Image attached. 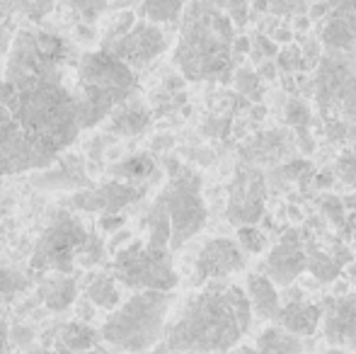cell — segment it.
Returning <instances> with one entry per match:
<instances>
[{
  "instance_id": "cell-28",
  "label": "cell",
  "mask_w": 356,
  "mask_h": 354,
  "mask_svg": "<svg viewBox=\"0 0 356 354\" xmlns=\"http://www.w3.org/2000/svg\"><path fill=\"white\" fill-rule=\"evenodd\" d=\"M308 272H313L320 282H334L339 274V262L320 250H308Z\"/></svg>"
},
{
  "instance_id": "cell-34",
  "label": "cell",
  "mask_w": 356,
  "mask_h": 354,
  "mask_svg": "<svg viewBox=\"0 0 356 354\" xmlns=\"http://www.w3.org/2000/svg\"><path fill=\"white\" fill-rule=\"evenodd\" d=\"M24 287V279L19 274H13V272H0V291L5 293H15Z\"/></svg>"
},
{
  "instance_id": "cell-23",
  "label": "cell",
  "mask_w": 356,
  "mask_h": 354,
  "mask_svg": "<svg viewBox=\"0 0 356 354\" xmlns=\"http://www.w3.org/2000/svg\"><path fill=\"white\" fill-rule=\"evenodd\" d=\"M254 350L259 354H305V345L298 335L284 330L282 325H272L257 335Z\"/></svg>"
},
{
  "instance_id": "cell-17",
  "label": "cell",
  "mask_w": 356,
  "mask_h": 354,
  "mask_svg": "<svg viewBox=\"0 0 356 354\" xmlns=\"http://www.w3.org/2000/svg\"><path fill=\"white\" fill-rule=\"evenodd\" d=\"M323 49L356 47V0H334L320 24Z\"/></svg>"
},
{
  "instance_id": "cell-19",
  "label": "cell",
  "mask_w": 356,
  "mask_h": 354,
  "mask_svg": "<svg viewBox=\"0 0 356 354\" xmlns=\"http://www.w3.org/2000/svg\"><path fill=\"white\" fill-rule=\"evenodd\" d=\"M150 127V109L141 97H129L107 117V131L117 136H141Z\"/></svg>"
},
{
  "instance_id": "cell-10",
  "label": "cell",
  "mask_w": 356,
  "mask_h": 354,
  "mask_svg": "<svg viewBox=\"0 0 356 354\" xmlns=\"http://www.w3.org/2000/svg\"><path fill=\"white\" fill-rule=\"evenodd\" d=\"M88 241L90 231H85L78 218H73L71 214H58L34 248L32 269L51 274H71Z\"/></svg>"
},
{
  "instance_id": "cell-7",
  "label": "cell",
  "mask_w": 356,
  "mask_h": 354,
  "mask_svg": "<svg viewBox=\"0 0 356 354\" xmlns=\"http://www.w3.org/2000/svg\"><path fill=\"white\" fill-rule=\"evenodd\" d=\"M73 47L63 37L44 29H22L15 34L8 54V78H71L78 66Z\"/></svg>"
},
{
  "instance_id": "cell-39",
  "label": "cell",
  "mask_w": 356,
  "mask_h": 354,
  "mask_svg": "<svg viewBox=\"0 0 356 354\" xmlns=\"http://www.w3.org/2000/svg\"><path fill=\"white\" fill-rule=\"evenodd\" d=\"M24 354H56V352L47 350V347H32V350H27Z\"/></svg>"
},
{
  "instance_id": "cell-21",
  "label": "cell",
  "mask_w": 356,
  "mask_h": 354,
  "mask_svg": "<svg viewBox=\"0 0 356 354\" xmlns=\"http://www.w3.org/2000/svg\"><path fill=\"white\" fill-rule=\"evenodd\" d=\"M291 143L289 136L284 131H269L264 136L254 138L248 148H245L243 163H250V166L257 168L259 163H279L282 158L289 156Z\"/></svg>"
},
{
  "instance_id": "cell-16",
  "label": "cell",
  "mask_w": 356,
  "mask_h": 354,
  "mask_svg": "<svg viewBox=\"0 0 356 354\" xmlns=\"http://www.w3.org/2000/svg\"><path fill=\"white\" fill-rule=\"evenodd\" d=\"M143 194V187H136V184L129 182H107L97 189H85V192H78L73 197V207H78L80 211H99L104 216H112V214H119L127 204L136 202Z\"/></svg>"
},
{
  "instance_id": "cell-14",
  "label": "cell",
  "mask_w": 356,
  "mask_h": 354,
  "mask_svg": "<svg viewBox=\"0 0 356 354\" xmlns=\"http://www.w3.org/2000/svg\"><path fill=\"white\" fill-rule=\"evenodd\" d=\"M305 269H308V250L300 243L298 233L291 231L272 248L264 260L262 274H267L277 287H291Z\"/></svg>"
},
{
  "instance_id": "cell-8",
  "label": "cell",
  "mask_w": 356,
  "mask_h": 354,
  "mask_svg": "<svg viewBox=\"0 0 356 354\" xmlns=\"http://www.w3.org/2000/svg\"><path fill=\"white\" fill-rule=\"evenodd\" d=\"M315 102L334 122H356V47L323 49L315 71Z\"/></svg>"
},
{
  "instance_id": "cell-30",
  "label": "cell",
  "mask_w": 356,
  "mask_h": 354,
  "mask_svg": "<svg viewBox=\"0 0 356 354\" xmlns=\"http://www.w3.org/2000/svg\"><path fill=\"white\" fill-rule=\"evenodd\" d=\"M238 243L243 246L245 252H252V255H257V252H262L264 248H267V238H264L254 226L238 228Z\"/></svg>"
},
{
  "instance_id": "cell-3",
  "label": "cell",
  "mask_w": 356,
  "mask_h": 354,
  "mask_svg": "<svg viewBox=\"0 0 356 354\" xmlns=\"http://www.w3.org/2000/svg\"><path fill=\"white\" fill-rule=\"evenodd\" d=\"M235 24L216 0H192L179 22L175 66L187 81L202 83L225 76L233 63Z\"/></svg>"
},
{
  "instance_id": "cell-32",
  "label": "cell",
  "mask_w": 356,
  "mask_h": 354,
  "mask_svg": "<svg viewBox=\"0 0 356 354\" xmlns=\"http://www.w3.org/2000/svg\"><path fill=\"white\" fill-rule=\"evenodd\" d=\"M107 0H73V8L83 15V19H95L104 10Z\"/></svg>"
},
{
  "instance_id": "cell-31",
  "label": "cell",
  "mask_w": 356,
  "mask_h": 354,
  "mask_svg": "<svg viewBox=\"0 0 356 354\" xmlns=\"http://www.w3.org/2000/svg\"><path fill=\"white\" fill-rule=\"evenodd\" d=\"M102 257H104V246H102V241H99V238L95 236V233H90V241L85 243L83 252H80L78 265H83V267L99 265V262H102Z\"/></svg>"
},
{
  "instance_id": "cell-41",
  "label": "cell",
  "mask_w": 356,
  "mask_h": 354,
  "mask_svg": "<svg viewBox=\"0 0 356 354\" xmlns=\"http://www.w3.org/2000/svg\"><path fill=\"white\" fill-rule=\"evenodd\" d=\"M349 277H352V282L356 284V262H354L352 267H349Z\"/></svg>"
},
{
  "instance_id": "cell-27",
  "label": "cell",
  "mask_w": 356,
  "mask_h": 354,
  "mask_svg": "<svg viewBox=\"0 0 356 354\" xmlns=\"http://www.w3.org/2000/svg\"><path fill=\"white\" fill-rule=\"evenodd\" d=\"M187 5V0H143V15L153 24H168L182 17Z\"/></svg>"
},
{
  "instance_id": "cell-22",
  "label": "cell",
  "mask_w": 356,
  "mask_h": 354,
  "mask_svg": "<svg viewBox=\"0 0 356 354\" xmlns=\"http://www.w3.org/2000/svg\"><path fill=\"white\" fill-rule=\"evenodd\" d=\"M75 296H78V284L71 274H51L39 287V298L44 301V306L56 313L71 308Z\"/></svg>"
},
{
  "instance_id": "cell-2",
  "label": "cell",
  "mask_w": 356,
  "mask_h": 354,
  "mask_svg": "<svg viewBox=\"0 0 356 354\" xmlns=\"http://www.w3.org/2000/svg\"><path fill=\"white\" fill-rule=\"evenodd\" d=\"M252 316L243 287L228 279L209 282L168 323L165 342L182 354H228L248 335Z\"/></svg>"
},
{
  "instance_id": "cell-4",
  "label": "cell",
  "mask_w": 356,
  "mask_h": 354,
  "mask_svg": "<svg viewBox=\"0 0 356 354\" xmlns=\"http://www.w3.org/2000/svg\"><path fill=\"white\" fill-rule=\"evenodd\" d=\"M145 243L153 248L179 250L207 226V204L202 179L189 170L172 172L145 214Z\"/></svg>"
},
{
  "instance_id": "cell-6",
  "label": "cell",
  "mask_w": 356,
  "mask_h": 354,
  "mask_svg": "<svg viewBox=\"0 0 356 354\" xmlns=\"http://www.w3.org/2000/svg\"><path fill=\"white\" fill-rule=\"evenodd\" d=\"M172 291H136L104 321L99 337L119 352H148L165 340Z\"/></svg>"
},
{
  "instance_id": "cell-24",
  "label": "cell",
  "mask_w": 356,
  "mask_h": 354,
  "mask_svg": "<svg viewBox=\"0 0 356 354\" xmlns=\"http://www.w3.org/2000/svg\"><path fill=\"white\" fill-rule=\"evenodd\" d=\"M85 298L97 308H114L122 303V291H119V282L114 279V274H95L90 277L88 287H85Z\"/></svg>"
},
{
  "instance_id": "cell-40",
  "label": "cell",
  "mask_w": 356,
  "mask_h": 354,
  "mask_svg": "<svg viewBox=\"0 0 356 354\" xmlns=\"http://www.w3.org/2000/svg\"><path fill=\"white\" fill-rule=\"evenodd\" d=\"M318 354H349V352L339 350V347H330V350H325V352H318Z\"/></svg>"
},
{
  "instance_id": "cell-38",
  "label": "cell",
  "mask_w": 356,
  "mask_h": 354,
  "mask_svg": "<svg viewBox=\"0 0 356 354\" xmlns=\"http://www.w3.org/2000/svg\"><path fill=\"white\" fill-rule=\"evenodd\" d=\"M228 354H259L254 347H245V345H240V347H235L233 352H228Z\"/></svg>"
},
{
  "instance_id": "cell-26",
  "label": "cell",
  "mask_w": 356,
  "mask_h": 354,
  "mask_svg": "<svg viewBox=\"0 0 356 354\" xmlns=\"http://www.w3.org/2000/svg\"><path fill=\"white\" fill-rule=\"evenodd\" d=\"M95 342H97V332L85 323H68L61 328V335H58V347L66 354L88 352L95 347Z\"/></svg>"
},
{
  "instance_id": "cell-37",
  "label": "cell",
  "mask_w": 356,
  "mask_h": 354,
  "mask_svg": "<svg viewBox=\"0 0 356 354\" xmlns=\"http://www.w3.org/2000/svg\"><path fill=\"white\" fill-rule=\"evenodd\" d=\"M10 352V340H8V332L5 328L0 325V354H8Z\"/></svg>"
},
{
  "instance_id": "cell-29",
  "label": "cell",
  "mask_w": 356,
  "mask_h": 354,
  "mask_svg": "<svg viewBox=\"0 0 356 354\" xmlns=\"http://www.w3.org/2000/svg\"><path fill=\"white\" fill-rule=\"evenodd\" d=\"M13 3L10 0H0V56L10 54V47L15 42V29H13Z\"/></svg>"
},
{
  "instance_id": "cell-33",
  "label": "cell",
  "mask_w": 356,
  "mask_h": 354,
  "mask_svg": "<svg viewBox=\"0 0 356 354\" xmlns=\"http://www.w3.org/2000/svg\"><path fill=\"white\" fill-rule=\"evenodd\" d=\"M337 172L344 182H356V153H347L344 158H339Z\"/></svg>"
},
{
  "instance_id": "cell-35",
  "label": "cell",
  "mask_w": 356,
  "mask_h": 354,
  "mask_svg": "<svg viewBox=\"0 0 356 354\" xmlns=\"http://www.w3.org/2000/svg\"><path fill=\"white\" fill-rule=\"evenodd\" d=\"M10 335H13L10 340H13L15 345H17V347H24V345H29V342H32L34 332L29 330V328H24V325H15Z\"/></svg>"
},
{
  "instance_id": "cell-13",
  "label": "cell",
  "mask_w": 356,
  "mask_h": 354,
  "mask_svg": "<svg viewBox=\"0 0 356 354\" xmlns=\"http://www.w3.org/2000/svg\"><path fill=\"white\" fill-rule=\"evenodd\" d=\"M248 265V252L243 250L233 238H211L207 246L199 250L197 265H194V284L223 282L230 274L240 272Z\"/></svg>"
},
{
  "instance_id": "cell-11",
  "label": "cell",
  "mask_w": 356,
  "mask_h": 354,
  "mask_svg": "<svg viewBox=\"0 0 356 354\" xmlns=\"http://www.w3.org/2000/svg\"><path fill=\"white\" fill-rule=\"evenodd\" d=\"M267 207V182L264 175L250 163H240L228 187L225 216L233 226H254L264 216Z\"/></svg>"
},
{
  "instance_id": "cell-15",
  "label": "cell",
  "mask_w": 356,
  "mask_h": 354,
  "mask_svg": "<svg viewBox=\"0 0 356 354\" xmlns=\"http://www.w3.org/2000/svg\"><path fill=\"white\" fill-rule=\"evenodd\" d=\"M323 335L332 347L356 354V293L330 298L325 303Z\"/></svg>"
},
{
  "instance_id": "cell-20",
  "label": "cell",
  "mask_w": 356,
  "mask_h": 354,
  "mask_svg": "<svg viewBox=\"0 0 356 354\" xmlns=\"http://www.w3.org/2000/svg\"><path fill=\"white\" fill-rule=\"evenodd\" d=\"M245 291H248L252 313L259 321H277L279 311H282V296L277 291V284L267 274H248Z\"/></svg>"
},
{
  "instance_id": "cell-18",
  "label": "cell",
  "mask_w": 356,
  "mask_h": 354,
  "mask_svg": "<svg viewBox=\"0 0 356 354\" xmlns=\"http://www.w3.org/2000/svg\"><path fill=\"white\" fill-rule=\"evenodd\" d=\"M277 325H282L284 330L293 332L298 337H310L318 332V328H323V306L300 301V298H291L279 311Z\"/></svg>"
},
{
  "instance_id": "cell-25",
  "label": "cell",
  "mask_w": 356,
  "mask_h": 354,
  "mask_svg": "<svg viewBox=\"0 0 356 354\" xmlns=\"http://www.w3.org/2000/svg\"><path fill=\"white\" fill-rule=\"evenodd\" d=\"M114 177L119 182H129V184H138L145 182V179H153V175L158 172L155 168V161L145 153H138V156H131L127 161H122L119 166H114Z\"/></svg>"
},
{
  "instance_id": "cell-9",
  "label": "cell",
  "mask_w": 356,
  "mask_h": 354,
  "mask_svg": "<svg viewBox=\"0 0 356 354\" xmlns=\"http://www.w3.org/2000/svg\"><path fill=\"white\" fill-rule=\"evenodd\" d=\"M112 274L122 287L136 291H172L179 277L172 265V250L153 248L145 241H134L117 250Z\"/></svg>"
},
{
  "instance_id": "cell-1",
  "label": "cell",
  "mask_w": 356,
  "mask_h": 354,
  "mask_svg": "<svg viewBox=\"0 0 356 354\" xmlns=\"http://www.w3.org/2000/svg\"><path fill=\"white\" fill-rule=\"evenodd\" d=\"M73 76L0 81V177L47 170L73 146L83 131Z\"/></svg>"
},
{
  "instance_id": "cell-5",
  "label": "cell",
  "mask_w": 356,
  "mask_h": 354,
  "mask_svg": "<svg viewBox=\"0 0 356 354\" xmlns=\"http://www.w3.org/2000/svg\"><path fill=\"white\" fill-rule=\"evenodd\" d=\"M73 92L78 99L83 129L107 122V117L136 95V71L119 61L112 51L80 54L73 76Z\"/></svg>"
},
{
  "instance_id": "cell-12",
  "label": "cell",
  "mask_w": 356,
  "mask_h": 354,
  "mask_svg": "<svg viewBox=\"0 0 356 354\" xmlns=\"http://www.w3.org/2000/svg\"><path fill=\"white\" fill-rule=\"evenodd\" d=\"M107 51H112L119 61L127 63L131 71H141V68L150 66L158 56H163L168 49V37L160 29V24H153L148 19L136 22L129 29L124 37L114 39L112 44H107Z\"/></svg>"
},
{
  "instance_id": "cell-36",
  "label": "cell",
  "mask_w": 356,
  "mask_h": 354,
  "mask_svg": "<svg viewBox=\"0 0 356 354\" xmlns=\"http://www.w3.org/2000/svg\"><path fill=\"white\" fill-rule=\"evenodd\" d=\"M148 354H182V352H177L175 347H170L168 342L163 340V342H158V345H155Z\"/></svg>"
}]
</instances>
